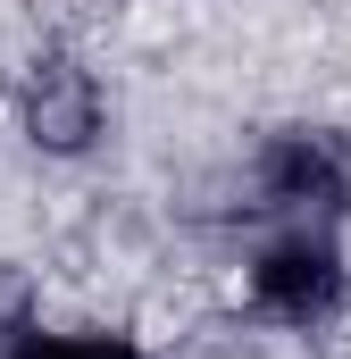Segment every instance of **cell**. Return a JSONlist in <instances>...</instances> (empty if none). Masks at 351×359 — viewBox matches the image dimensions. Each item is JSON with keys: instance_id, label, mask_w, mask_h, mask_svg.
<instances>
[{"instance_id": "6da1fadb", "label": "cell", "mask_w": 351, "mask_h": 359, "mask_svg": "<svg viewBox=\"0 0 351 359\" xmlns=\"http://www.w3.org/2000/svg\"><path fill=\"white\" fill-rule=\"evenodd\" d=\"M260 209L293 226H326L351 209V142L326 126H293L260 151Z\"/></svg>"}, {"instance_id": "7a4b0ae2", "label": "cell", "mask_w": 351, "mask_h": 359, "mask_svg": "<svg viewBox=\"0 0 351 359\" xmlns=\"http://www.w3.org/2000/svg\"><path fill=\"white\" fill-rule=\"evenodd\" d=\"M343 292H351V276H343V251H335L326 226H284L251 268V301L276 326H326L343 309Z\"/></svg>"}, {"instance_id": "3957f363", "label": "cell", "mask_w": 351, "mask_h": 359, "mask_svg": "<svg viewBox=\"0 0 351 359\" xmlns=\"http://www.w3.org/2000/svg\"><path fill=\"white\" fill-rule=\"evenodd\" d=\"M100 84H92V67L76 59H34V76H25V134L42 142V151H84L92 134H100Z\"/></svg>"}, {"instance_id": "277c9868", "label": "cell", "mask_w": 351, "mask_h": 359, "mask_svg": "<svg viewBox=\"0 0 351 359\" xmlns=\"http://www.w3.org/2000/svg\"><path fill=\"white\" fill-rule=\"evenodd\" d=\"M8 359H143V351L117 334H17Z\"/></svg>"}]
</instances>
